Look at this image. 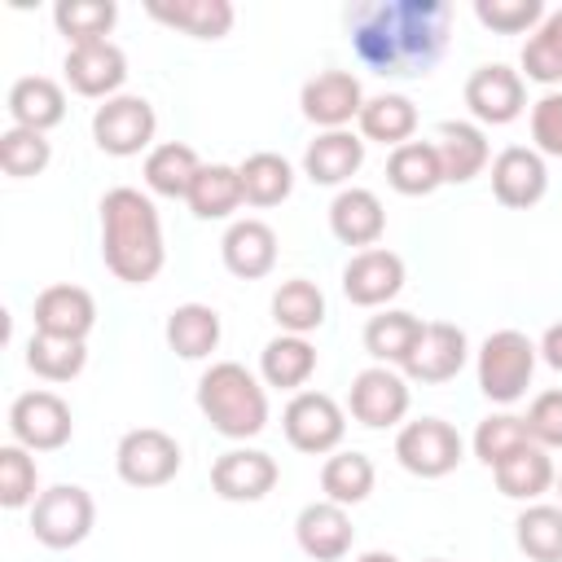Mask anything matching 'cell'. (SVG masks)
<instances>
[{"label":"cell","instance_id":"obj_1","mask_svg":"<svg viewBox=\"0 0 562 562\" xmlns=\"http://www.w3.org/2000/svg\"><path fill=\"white\" fill-rule=\"evenodd\" d=\"M448 0H360L347 9L351 48L382 79H426L448 48Z\"/></svg>","mask_w":562,"mask_h":562},{"label":"cell","instance_id":"obj_2","mask_svg":"<svg viewBox=\"0 0 562 562\" xmlns=\"http://www.w3.org/2000/svg\"><path fill=\"white\" fill-rule=\"evenodd\" d=\"M101 259L105 268L127 281V285H149L162 263H167V246H162V220L149 193L119 184L101 198Z\"/></svg>","mask_w":562,"mask_h":562},{"label":"cell","instance_id":"obj_3","mask_svg":"<svg viewBox=\"0 0 562 562\" xmlns=\"http://www.w3.org/2000/svg\"><path fill=\"white\" fill-rule=\"evenodd\" d=\"M198 408L224 439H255L268 426V391L237 360H215L198 378Z\"/></svg>","mask_w":562,"mask_h":562},{"label":"cell","instance_id":"obj_4","mask_svg":"<svg viewBox=\"0 0 562 562\" xmlns=\"http://www.w3.org/2000/svg\"><path fill=\"white\" fill-rule=\"evenodd\" d=\"M540 347L522 334V329H496L483 338L479 356H474V373H479V391L492 404H514L527 395L531 373H536Z\"/></svg>","mask_w":562,"mask_h":562},{"label":"cell","instance_id":"obj_5","mask_svg":"<svg viewBox=\"0 0 562 562\" xmlns=\"http://www.w3.org/2000/svg\"><path fill=\"white\" fill-rule=\"evenodd\" d=\"M97 527V501L79 483H53L31 505V536L44 549H75Z\"/></svg>","mask_w":562,"mask_h":562},{"label":"cell","instance_id":"obj_6","mask_svg":"<svg viewBox=\"0 0 562 562\" xmlns=\"http://www.w3.org/2000/svg\"><path fill=\"white\" fill-rule=\"evenodd\" d=\"M465 439L443 417H413L395 430V461L417 479H443L461 465Z\"/></svg>","mask_w":562,"mask_h":562},{"label":"cell","instance_id":"obj_7","mask_svg":"<svg viewBox=\"0 0 562 562\" xmlns=\"http://www.w3.org/2000/svg\"><path fill=\"white\" fill-rule=\"evenodd\" d=\"M154 132L158 114L136 92H119L92 110V140L110 158H136L140 149H154Z\"/></svg>","mask_w":562,"mask_h":562},{"label":"cell","instance_id":"obj_8","mask_svg":"<svg viewBox=\"0 0 562 562\" xmlns=\"http://www.w3.org/2000/svg\"><path fill=\"white\" fill-rule=\"evenodd\" d=\"M281 430H285L290 448H299L307 457H329V452H338V443L347 435V413L325 391H294L281 413Z\"/></svg>","mask_w":562,"mask_h":562},{"label":"cell","instance_id":"obj_9","mask_svg":"<svg viewBox=\"0 0 562 562\" xmlns=\"http://www.w3.org/2000/svg\"><path fill=\"white\" fill-rule=\"evenodd\" d=\"M9 435L31 452H57L75 435V413L57 391H22L9 404Z\"/></svg>","mask_w":562,"mask_h":562},{"label":"cell","instance_id":"obj_10","mask_svg":"<svg viewBox=\"0 0 562 562\" xmlns=\"http://www.w3.org/2000/svg\"><path fill=\"white\" fill-rule=\"evenodd\" d=\"M180 443L158 426H136L114 448V470L127 487H162L180 474Z\"/></svg>","mask_w":562,"mask_h":562},{"label":"cell","instance_id":"obj_11","mask_svg":"<svg viewBox=\"0 0 562 562\" xmlns=\"http://www.w3.org/2000/svg\"><path fill=\"white\" fill-rule=\"evenodd\" d=\"M408 378L400 369H386V364H369L351 378V391H347V408L360 426L369 430H386V426H404L408 417Z\"/></svg>","mask_w":562,"mask_h":562},{"label":"cell","instance_id":"obj_12","mask_svg":"<svg viewBox=\"0 0 562 562\" xmlns=\"http://www.w3.org/2000/svg\"><path fill=\"white\" fill-rule=\"evenodd\" d=\"M465 105L487 127L514 123L527 110V79H522V70H514L505 61H487V66L470 70V79H465Z\"/></svg>","mask_w":562,"mask_h":562},{"label":"cell","instance_id":"obj_13","mask_svg":"<svg viewBox=\"0 0 562 562\" xmlns=\"http://www.w3.org/2000/svg\"><path fill=\"white\" fill-rule=\"evenodd\" d=\"M299 110H303V119L307 123H316L321 132H338V127H347L351 119H360V110H364V88H360V79L351 75V70H316L307 83H303V92H299Z\"/></svg>","mask_w":562,"mask_h":562},{"label":"cell","instance_id":"obj_14","mask_svg":"<svg viewBox=\"0 0 562 562\" xmlns=\"http://www.w3.org/2000/svg\"><path fill=\"white\" fill-rule=\"evenodd\" d=\"M281 470H277V457L263 452V448H228L215 457L211 465V487L220 501H233V505H255L263 501L272 487H277Z\"/></svg>","mask_w":562,"mask_h":562},{"label":"cell","instance_id":"obj_15","mask_svg":"<svg viewBox=\"0 0 562 562\" xmlns=\"http://www.w3.org/2000/svg\"><path fill=\"white\" fill-rule=\"evenodd\" d=\"M61 70H66V83L79 97L110 101V97H119V88L127 79V57H123V48L114 40H92V44L66 48Z\"/></svg>","mask_w":562,"mask_h":562},{"label":"cell","instance_id":"obj_16","mask_svg":"<svg viewBox=\"0 0 562 562\" xmlns=\"http://www.w3.org/2000/svg\"><path fill=\"white\" fill-rule=\"evenodd\" d=\"M404 290V259L386 246L356 250L342 263V294L356 307H386Z\"/></svg>","mask_w":562,"mask_h":562},{"label":"cell","instance_id":"obj_17","mask_svg":"<svg viewBox=\"0 0 562 562\" xmlns=\"http://www.w3.org/2000/svg\"><path fill=\"white\" fill-rule=\"evenodd\" d=\"M465 360H470L465 329L452 325V321H426V329H422V338H417V347H413V356L404 364V378L408 382H426V386L452 382L465 369Z\"/></svg>","mask_w":562,"mask_h":562},{"label":"cell","instance_id":"obj_18","mask_svg":"<svg viewBox=\"0 0 562 562\" xmlns=\"http://www.w3.org/2000/svg\"><path fill=\"white\" fill-rule=\"evenodd\" d=\"M492 193L501 206L509 211H527L549 193V167L544 154H536L531 145H505L492 158Z\"/></svg>","mask_w":562,"mask_h":562},{"label":"cell","instance_id":"obj_19","mask_svg":"<svg viewBox=\"0 0 562 562\" xmlns=\"http://www.w3.org/2000/svg\"><path fill=\"white\" fill-rule=\"evenodd\" d=\"M294 540L312 562H342L351 553V540H356L347 505H334V501L303 505L294 518Z\"/></svg>","mask_w":562,"mask_h":562},{"label":"cell","instance_id":"obj_20","mask_svg":"<svg viewBox=\"0 0 562 562\" xmlns=\"http://www.w3.org/2000/svg\"><path fill=\"white\" fill-rule=\"evenodd\" d=\"M435 149H439L443 184H470L474 176H483L492 167L487 132L479 123H465V119H443L435 127Z\"/></svg>","mask_w":562,"mask_h":562},{"label":"cell","instance_id":"obj_21","mask_svg":"<svg viewBox=\"0 0 562 562\" xmlns=\"http://www.w3.org/2000/svg\"><path fill=\"white\" fill-rule=\"evenodd\" d=\"M364 167V136L351 127L338 132H316V140H307L303 149V176L312 184H329V189H347V180Z\"/></svg>","mask_w":562,"mask_h":562},{"label":"cell","instance_id":"obj_22","mask_svg":"<svg viewBox=\"0 0 562 562\" xmlns=\"http://www.w3.org/2000/svg\"><path fill=\"white\" fill-rule=\"evenodd\" d=\"M329 233H334L342 246H356V250L378 246L382 233H386L382 198H378L373 189H360V184L338 189L334 202H329Z\"/></svg>","mask_w":562,"mask_h":562},{"label":"cell","instance_id":"obj_23","mask_svg":"<svg viewBox=\"0 0 562 562\" xmlns=\"http://www.w3.org/2000/svg\"><path fill=\"white\" fill-rule=\"evenodd\" d=\"M97 325V299L83 290V285H70V281H57V285H44L35 294V329L40 334H57V338H88Z\"/></svg>","mask_w":562,"mask_h":562},{"label":"cell","instance_id":"obj_24","mask_svg":"<svg viewBox=\"0 0 562 562\" xmlns=\"http://www.w3.org/2000/svg\"><path fill=\"white\" fill-rule=\"evenodd\" d=\"M220 259L241 281L268 277L277 268V233H272V224L250 220V215L246 220H233L224 228V237H220Z\"/></svg>","mask_w":562,"mask_h":562},{"label":"cell","instance_id":"obj_25","mask_svg":"<svg viewBox=\"0 0 562 562\" xmlns=\"http://www.w3.org/2000/svg\"><path fill=\"white\" fill-rule=\"evenodd\" d=\"M426 321L404 312V307H382L378 316H369L364 325V351L373 356V364H386V369H404L417 338H422Z\"/></svg>","mask_w":562,"mask_h":562},{"label":"cell","instance_id":"obj_26","mask_svg":"<svg viewBox=\"0 0 562 562\" xmlns=\"http://www.w3.org/2000/svg\"><path fill=\"white\" fill-rule=\"evenodd\" d=\"M9 119L13 127H31V132H48L66 119V92L57 79L48 75H22L9 88Z\"/></svg>","mask_w":562,"mask_h":562},{"label":"cell","instance_id":"obj_27","mask_svg":"<svg viewBox=\"0 0 562 562\" xmlns=\"http://www.w3.org/2000/svg\"><path fill=\"white\" fill-rule=\"evenodd\" d=\"M149 18L193 40H224L237 13L228 0H149Z\"/></svg>","mask_w":562,"mask_h":562},{"label":"cell","instance_id":"obj_28","mask_svg":"<svg viewBox=\"0 0 562 562\" xmlns=\"http://www.w3.org/2000/svg\"><path fill=\"white\" fill-rule=\"evenodd\" d=\"M364 145H386V149H400L413 140L417 132V105L404 97V92H378V97H364V110L356 119Z\"/></svg>","mask_w":562,"mask_h":562},{"label":"cell","instance_id":"obj_29","mask_svg":"<svg viewBox=\"0 0 562 562\" xmlns=\"http://www.w3.org/2000/svg\"><path fill=\"white\" fill-rule=\"evenodd\" d=\"M162 334H167V347L180 360H206L220 347L224 325H220V312L211 303H180V307L167 312Z\"/></svg>","mask_w":562,"mask_h":562},{"label":"cell","instance_id":"obj_30","mask_svg":"<svg viewBox=\"0 0 562 562\" xmlns=\"http://www.w3.org/2000/svg\"><path fill=\"white\" fill-rule=\"evenodd\" d=\"M492 479H496L501 496L531 505V501H540V496H544V492L558 483V470H553V457H549V448H540V443H527V448H518L514 457H505V461L492 470Z\"/></svg>","mask_w":562,"mask_h":562},{"label":"cell","instance_id":"obj_31","mask_svg":"<svg viewBox=\"0 0 562 562\" xmlns=\"http://www.w3.org/2000/svg\"><path fill=\"white\" fill-rule=\"evenodd\" d=\"M312 373H316V347L303 334H277L272 342H263V351H259V378H263V386L303 391Z\"/></svg>","mask_w":562,"mask_h":562},{"label":"cell","instance_id":"obj_32","mask_svg":"<svg viewBox=\"0 0 562 562\" xmlns=\"http://www.w3.org/2000/svg\"><path fill=\"white\" fill-rule=\"evenodd\" d=\"M198 171H202V158L184 140H162L145 154V189L158 198H189Z\"/></svg>","mask_w":562,"mask_h":562},{"label":"cell","instance_id":"obj_33","mask_svg":"<svg viewBox=\"0 0 562 562\" xmlns=\"http://www.w3.org/2000/svg\"><path fill=\"white\" fill-rule=\"evenodd\" d=\"M386 184L404 198H426L443 184V167H439V149L435 140H408L400 149H391L386 158Z\"/></svg>","mask_w":562,"mask_h":562},{"label":"cell","instance_id":"obj_34","mask_svg":"<svg viewBox=\"0 0 562 562\" xmlns=\"http://www.w3.org/2000/svg\"><path fill=\"white\" fill-rule=\"evenodd\" d=\"M373 483H378V470H373V461H369L364 452H356V448H338V452H329L325 465H321V492H325V501H334V505H347V509H351V505L369 501Z\"/></svg>","mask_w":562,"mask_h":562},{"label":"cell","instance_id":"obj_35","mask_svg":"<svg viewBox=\"0 0 562 562\" xmlns=\"http://www.w3.org/2000/svg\"><path fill=\"white\" fill-rule=\"evenodd\" d=\"M237 176H241V193L250 206H281L294 193V167L272 149L246 154L237 162Z\"/></svg>","mask_w":562,"mask_h":562},{"label":"cell","instance_id":"obj_36","mask_svg":"<svg viewBox=\"0 0 562 562\" xmlns=\"http://www.w3.org/2000/svg\"><path fill=\"white\" fill-rule=\"evenodd\" d=\"M184 202H189V211L198 220H228L246 202L237 167H228V162H202V171H198V180H193V189H189Z\"/></svg>","mask_w":562,"mask_h":562},{"label":"cell","instance_id":"obj_37","mask_svg":"<svg viewBox=\"0 0 562 562\" xmlns=\"http://www.w3.org/2000/svg\"><path fill=\"white\" fill-rule=\"evenodd\" d=\"M272 321L281 325V334H312L325 325V294L316 281L307 277H290L272 290Z\"/></svg>","mask_w":562,"mask_h":562},{"label":"cell","instance_id":"obj_38","mask_svg":"<svg viewBox=\"0 0 562 562\" xmlns=\"http://www.w3.org/2000/svg\"><path fill=\"white\" fill-rule=\"evenodd\" d=\"M514 540L527 562H562V505L531 501L514 518Z\"/></svg>","mask_w":562,"mask_h":562},{"label":"cell","instance_id":"obj_39","mask_svg":"<svg viewBox=\"0 0 562 562\" xmlns=\"http://www.w3.org/2000/svg\"><path fill=\"white\" fill-rule=\"evenodd\" d=\"M88 364V347L79 338H57V334H31L26 338V369L44 382H70Z\"/></svg>","mask_w":562,"mask_h":562},{"label":"cell","instance_id":"obj_40","mask_svg":"<svg viewBox=\"0 0 562 562\" xmlns=\"http://www.w3.org/2000/svg\"><path fill=\"white\" fill-rule=\"evenodd\" d=\"M522 75L531 83H544L549 92L562 83V9H549L544 22L522 44Z\"/></svg>","mask_w":562,"mask_h":562},{"label":"cell","instance_id":"obj_41","mask_svg":"<svg viewBox=\"0 0 562 562\" xmlns=\"http://www.w3.org/2000/svg\"><path fill=\"white\" fill-rule=\"evenodd\" d=\"M53 22L66 35V44H92L105 40L119 22V4L114 0H57L53 4Z\"/></svg>","mask_w":562,"mask_h":562},{"label":"cell","instance_id":"obj_42","mask_svg":"<svg viewBox=\"0 0 562 562\" xmlns=\"http://www.w3.org/2000/svg\"><path fill=\"white\" fill-rule=\"evenodd\" d=\"M527 443H531L527 422L514 417V413H487V417L474 426V439H470L474 457H479L487 470H496L505 457H514V452L527 448Z\"/></svg>","mask_w":562,"mask_h":562},{"label":"cell","instance_id":"obj_43","mask_svg":"<svg viewBox=\"0 0 562 562\" xmlns=\"http://www.w3.org/2000/svg\"><path fill=\"white\" fill-rule=\"evenodd\" d=\"M53 162V140L48 132H31V127H4L0 132V171L13 180L40 176Z\"/></svg>","mask_w":562,"mask_h":562},{"label":"cell","instance_id":"obj_44","mask_svg":"<svg viewBox=\"0 0 562 562\" xmlns=\"http://www.w3.org/2000/svg\"><path fill=\"white\" fill-rule=\"evenodd\" d=\"M40 496V465L31 457V448L22 443H4L0 448V505L4 509H26Z\"/></svg>","mask_w":562,"mask_h":562},{"label":"cell","instance_id":"obj_45","mask_svg":"<svg viewBox=\"0 0 562 562\" xmlns=\"http://www.w3.org/2000/svg\"><path fill=\"white\" fill-rule=\"evenodd\" d=\"M474 18L496 35H522L544 22V0H474Z\"/></svg>","mask_w":562,"mask_h":562},{"label":"cell","instance_id":"obj_46","mask_svg":"<svg viewBox=\"0 0 562 562\" xmlns=\"http://www.w3.org/2000/svg\"><path fill=\"white\" fill-rule=\"evenodd\" d=\"M527 435H531V443H540V448H562V386H553V391H540L536 400H531V408H527Z\"/></svg>","mask_w":562,"mask_h":562},{"label":"cell","instance_id":"obj_47","mask_svg":"<svg viewBox=\"0 0 562 562\" xmlns=\"http://www.w3.org/2000/svg\"><path fill=\"white\" fill-rule=\"evenodd\" d=\"M531 149L544 154V158H562V92H544L536 105H531Z\"/></svg>","mask_w":562,"mask_h":562},{"label":"cell","instance_id":"obj_48","mask_svg":"<svg viewBox=\"0 0 562 562\" xmlns=\"http://www.w3.org/2000/svg\"><path fill=\"white\" fill-rule=\"evenodd\" d=\"M536 347H540V360H544L549 369H558V373H562V321H553V325L540 334V342H536Z\"/></svg>","mask_w":562,"mask_h":562},{"label":"cell","instance_id":"obj_49","mask_svg":"<svg viewBox=\"0 0 562 562\" xmlns=\"http://www.w3.org/2000/svg\"><path fill=\"white\" fill-rule=\"evenodd\" d=\"M356 562H400L395 553H386V549H369V553H360Z\"/></svg>","mask_w":562,"mask_h":562},{"label":"cell","instance_id":"obj_50","mask_svg":"<svg viewBox=\"0 0 562 562\" xmlns=\"http://www.w3.org/2000/svg\"><path fill=\"white\" fill-rule=\"evenodd\" d=\"M553 487H558V505H562V474H558V483H553Z\"/></svg>","mask_w":562,"mask_h":562},{"label":"cell","instance_id":"obj_51","mask_svg":"<svg viewBox=\"0 0 562 562\" xmlns=\"http://www.w3.org/2000/svg\"><path fill=\"white\" fill-rule=\"evenodd\" d=\"M430 562H448V558H430Z\"/></svg>","mask_w":562,"mask_h":562}]
</instances>
